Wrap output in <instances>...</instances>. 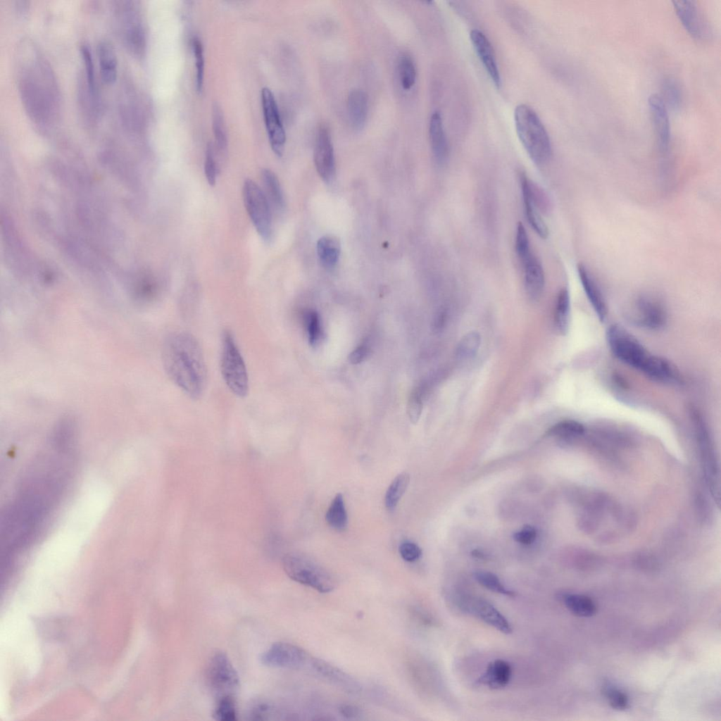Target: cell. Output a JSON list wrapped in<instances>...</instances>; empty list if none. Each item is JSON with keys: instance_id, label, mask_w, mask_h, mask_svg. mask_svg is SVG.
Here are the masks:
<instances>
[{"instance_id": "obj_18", "label": "cell", "mask_w": 721, "mask_h": 721, "mask_svg": "<svg viewBox=\"0 0 721 721\" xmlns=\"http://www.w3.org/2000/svg\"><path fill=\"white\" fill-rule=\"evenodd\" d=\"M672 3L678 18L689 35L697 39L704 38L707 28L696 2L675 1Z\"/></svg>"}, {"instance_id": "obj_46", "label": "cell", "mask_w": 721, "mask_h": 721, "mask_svg": "<svg viewBox=\"0 0 721 721\" xmlns=\"http://www.w3.org/2000/svg\"><path fill=\"white\" fill-rule=\"evenodd\" d=\"M663 92L667 104L672 108H679L682 102V95L679 87L673 79L665 80L663 84Z\"/></svg>"}, {"instance_id": "obj_41", "label": "cell", "mask_w": 721, "mask_h": 721, "mask_svg": "<svg viewBox=\"0 0 721 721\" xmlns=\"http://www.w3.org/2000/svg\"><path fill=\"white\" fill-rule=\"evenodd\" d=\"M522 199L525 213L529 224L541 238H547L548 230L541 216V213L527 199L524 198Z\"/></svg>"}, {"instance_id": "obj_34", "label": "cell", "mask_w": 721, "mask_h": 721, "mask_svg": "<svg viewBox=\"0 0 721 721\" xmlns=\"http://www.w3.org/2000/svg\"><path fill=\"white\" fill-rule=\"evenodd\" d=\"M481 337L476 331H471L465 334L459 341L456 355L459 360H468L473 358L480 346Z\"/></svg>"}, {"instance_id": "obj_21", "label": "cell", "mask_w": 721, "mask_h": 721, "mask_svg": "<svg viewBox=\"0 0 721 721\" xmlns=\"http://www.w3.org/2000/svg\"><path fill=\"white\" fill-rule=\"evenodd\" d=\"M524 271V285L527 294L533 301L538 300L544 291V272L537 257L531 256L521 264Z\"/></svg>"}, {"instance_id": "obj_24", "label": "cell", "mask_w": 721, "mask_h": 721, "mask_svg": "<svg viewBox=\"0 0 721 721\" xmlns=\"http://www.w3.org/2000/svg\"><path fill=\"white\" fill-rule=\"evenodd\" d=\"M577 272L583 289L601 322H603L607 314V308L603 297L586 267L577 265Z\"/></svg>"}, {"instance_id": "obj_28", "label": "cell", "mask_w": 721, "mask_h": 721, "mask_svg": "<svg viewBox=\"0 0 721 721\" xmlns=\"http://www.w3.org/2000/svg\"><path fill=\"white\" fill-rule=\"evenodd\" d=\"M318 258L323 267L332 269L337 265L341 251V246L337 238L333 236H324L319 239L316 245Z\"/></svg>"}, {"instance_id": "obj_13", "label": "cell", "mask_w": 721, "mask_h": 721, "mask_svg": "<svg viewBox=\"0 0 721 721\" xmlns=\"http://www.w3.org/2000/svg\"><path fill=\"white\" fill-rule=\"evenodd\" d=\"M313 158L320 177L325 182H331L335 176V158L330 130L325 124L318 129Z\"/></svg>"}, {"instance_id": "obj_20", "label": "cell", "mask_w": 721, "mask_h": 721, "mask_svg": "<svg viewBox=\"0 0 721 721\" xmlns=\"http://www.w3.org/2000/svg\"><path fill=\"white\" fill-rule=\"evenodd\" d=\"M649 379L670 384L681 382V377L678 370L665 359L650 355L641 370Z\"/></svg>"}, {"instance_id": "obj_16", "label": "cell", "mask_w": 721, "mask_h": 721, "mask_svg": "<svg viewBox=\"0 0 721 721\" xmlns=\"http://www.w3.org/2000/svg\"><path fill=\"white\" fill-rule=\"evenodd\" d=\"M308 665L316 675L349 693L358 694L361 691V686L355 678L323 659L310 657Z\"/></svg>"}, {"instance_id": "obj_11", "label": "cell", "mask_w": 721, "mask_h": 721, "mask_svg": "<svg viewBox=\"0 0 721 721\" xmlns=\"http://www.w3.org/2000/svg\"><path fill=\"white\" fill-rule=\"evenodd\" d=\"M690 413L701 451L703 471L707 482L715 495L719 494L718 470L708 430L701 413L695 408H691Z\"/></svg>"}, {"instance_id": "obj_48", "label": "cell", "mask_w": 721, "mask_h": 721, "mask_svg": "<svg viewBox=\"0 0 721 721\" xmlns=\"http://www.w3.org/2000/svg\"><path fill=\"white\" fill-rule=\"evenodd\" d=\"M204 172L208 184L214 186L216 182L217 166L215 159L214 146L211 142L208 143L206 147Z\"/></svg>"}, {"instance_id": "obj_42", "label": "cell", "mask_w": 721, "mask_h": 721, "mask_svg": "<svg viewBox=\"0 0 721 721\" xmlns=\"http://www.w3.org/2000/svg\"><path fill=\"white\" fill-rule=\"evenodd\" d=\"M515 245L518 258L522 264L531 256L532 253L530 250L527 233L522 222H519L517 226Z\"/></svg>"}, {"instance_id": "obj_6", "label": "cell", "mask_w": 721, "mask_h": 721, "mask_svg": "<svg viewBox=\"0 0 721 721\" xmlns=\"http://www.w3.org/2000/svg\"><path fill=\"white\" fill-rule=\"evenodd\" d=\"M220 371L223 380L238 397H244L249 392V376L245 362L235 339L230 331H225L222 338Z\"/></svg>"}, {"instance_id": "obj_19", "label": "cell", "mask_w": 721, "mask_h": 721, "mask_svg": "<svg viewBox=\"0 0 721 721\" xmlns=\"http://www.w3.org/2000/svg\"><path fill=\"white\" fill-rule=\"evenodd\" d=\"M472 44L495 86H501V77L493 47L485 35L478 30L470 33Z\"/></svg>"}, {"instance_id": "obj_23", "label": "cell", "mask_w": 721, "mask_h": 721, "mask_svg": "<svg viewBox=\"0 0 721 721\" xmlns=\"http://www.w3.org/2000/svg\"><path fill=\"white\" fill-rule=\"evenodd\" d=\"M511 676L510 665L504 660L496 659L489 663L477 682L490 689H499L506 687L509 684Z\"/></svg>"}, {"instance_id": "obj_29", "label": "cell", "mask_w": 721, "mask_h": 721, "mask_svg": "<svg viewBox=\"0 0 721 721\" xmlns=\"http://www.w3.org/2000/svg\"><path fill=\"white\" fill-rule=\"evenodd\" d=\"M561 599L565 607L574 615L579 617H590L595 614L596 607L593 601L588 596L565 594Z\"/></svg>"}, {"instance_id": "obj_4", "label": "cell", "mask_w": 721, "mask_h": 721, "mask_svg": "<svg viewBox=\"0 0 721 721\" xmlns=\"http://www.w3.org/2000/svg\"><path fill=\"white\" fill-rule=\"evenodd\" d=\"M514 119L519 139L531 160L537 165L546 164L552 155L551 143L537 113L528 105L520 104Z\"/></svg>"}, {"instance_id": "obj_38", "label": "cell", "mask_w": 721, "mask_h": 721, "mask_svg": "<svg viewBox=\"0 0 721 721\" xmlns=\"http://www.w3.org/2000/svg\"><path fill=\"white\" fill-rule=\"evenodd\" d=\"M398 70L401 87L408 90L414 85L416 80V68L412 57L402 54L398 61Z\"/></svg>"}, {"instance_id": "obj_53", "label": "cell", "mask_w": 721, "mask_h": 721, "mask_svg": "<svg viewBox=\"0 0 721 721\" xmlns=\"http://www.w3.org/2000/svg\"><path fill=\"white\" fill-rule=\"evenodd\" d=\"M15 10L20 17L25 16L30 10V3L26 0H17L15 1Z\"/></svg>"}, {"instance_id": "obj_33", "label": "cell", "mask_w": 721, "mask_h": 721, "mask_svg": "<svg viewBox=\"0 0 721 721\" xmlns=\"http://www.w3.org/2000/svg\"><path fill=\"white\" fill-rule=\"evenodd\" d=\"M264 187L271 203L277 209L284 206V199L282 187L275 174L270 169L265 168L261 172Z\"/></svg>"}, {"instance_id": "obj_50", "label": "cell", "mask_w": 721, "mask_h": 721, "mask_svg": "<svg viewBox=\"0 0 721 721\" xmlns=\"http://www.w3.org/2000/svg\"><path fill=\"white\" fill-rule=\"evenodd\" d=\"M536 537V529L529 525L523 526L521 529L517 531L513 534V539L515 541L525 545L533 543Z\"/></svg>"}, {"instance_id": "obj_1", "label": "cell", "mask_w": 721, "mask_h": 721, "mask_svg": "<svg viewBox=\"0 0 721 721\" xmlns=\"http://www.w3.org/2000/svg\"><path fill=\"white\" fill-rule=\"evenodd\" d=\"M14 74L22 106L42 133L52 131L61 114V94L49 62L37 44L22 38L14 52Z\"/></svg>"}, {"instance_id": "obj_45", "label": "cell", "mask_w": 721, "mask_h": 721, "mask_svg": "<svg viewBox=\"0 0 721 721\" xmlns=\"http://www.w3.org/2000/svg\"><path fill=\"white\" fill-rule=\"evenodd\" d=\"M603 691L610 705L613 708L623 710L628 708V698L626 694L620 690L612 686L607 685L603 687Z\"/></svg>"}, {"instance_id": "obj_51", "label": "cell", "mask_w": 721, "mask_h": 721, "mask_svg": "<svg viewBox=\"0 0 721 721\" xmlns=\"http://www.w3.org/2000/svg\"><path fill=\"white\" fill-rule=\"evenodd\" d=\"M338 711L341 716L347 719H356L361 714L360 709L357 706L351 703L339 705Z\"/></svg>"}, {"instance_id": "obj_40", "label": "cell", "mask_w": 721, "mask_h": 721, "mask_svg": "<svg viewBox=\"0 0 721 721\" xmlns=\"http://www.w3.org/2000/svg\"><path fill=\"white\" fill-rule=\"evenodd\" d=\"M584 432V427L581 423L572 420H565L550 427L546 432V434L553 437L571 438L579 437Z\"/></svg>"}, {"instance_id": "obj_22", "label": "cell", "mask_w": 721, "mask_h": 721, "mask_svg": "<svg viewBox=\"0 0 721 721\" xmlns=\"http://www.w3.org/2000/svg\"><path fill=\"white\" fill-rule=\"evenodd\" d=\"M429 137L433 156L438 164H444L448 158L449 147L441 116L434 112L430 120Z\"/></svg>"}, {"instance_id": "obj_44", "label": "cell", "mask_w": 721, "mask_h": 721, "mask_svg": "<svg viewBox=\"0 0 721 721\" xmlns=\"http://www.w3.org/2000/svg\"><path fill=\"white\" fill-rule=\"evenodd\" d=\"M192 49L195 57L196 65V87L198 92L203 89L204 77V58L203 46L201 40L194 37L192 41Z\"/></svg>"}, {"instance_id": "obj_36", "label": "cell", "mask_w": 721, "mask_h": 721, "mask_svg": "<svg viewBox=\"0 0 721 721\" xmlns=\"http://www.w3.org/2000/svg\"><path fill=\"white\" fill-rule=\"evenodd\" d=\"M212 123L216 146L223 152L227 146L226 127L222 108L217 102L213 105Z\"/></svg>"}, {"instance_id": "obj_27", "label": "cell", "mask_w": 721, "mask_h": 721, "mask_svg": "<svg viewBox=\"0 0 721 721\" xmlns=\"http://www.w3.org/2000/svg\"><path fill=\"white\" fill-rule=\"evenodd\" d=\"M522 198L527 199L541 213H546L550 210V200L539 185L532 181L525 173L520 175Z\"/></svg>"}, {"instance_id": "obj_37", "label": "cell", "mask_w": 721, "mask_h": 721, "mask_svg": "<svg viewBox=\"0 0 721 721\" xmlns=\"http://www.w3.org/2000/svg\"><path fill=\"white\" fill-rule=\"evenodd\" d=\"M80 54L84 68L82 73L87 86L93 94L99 95L93 56L88 44L83 42L80 44Z\"/></svg>"}, {"instance_id": "obj_31", "label": "cell", "mask_w": 721, "mask_h": 721, "mask_svg": "<svg viewBox=\"0 0 721 721\" xmlns=\"http://www.w3.org/2000/svg\"><path fill=\"white\" fill-rule=\"evenodd\" d=\"M570 294L566 288L562 289L557 296L554 322L557 330L560 334L568 332L570 321Z\"/></svg>"}, {"instance_id": "obj_7", "label": "cell", "mask_w": 721, "mask_h": 721, "mask_svg": "<svg viewBox=\"0 0 721 721\" xmlns=\"http://www.w3.org/2000/svg\"><path fill=\"white\" fill-rule=\"evenodd\" d=\"M606 340L613 354L618 360L639 370L650 356L634 336L618 325L608 327Z\"/></svg>"}, {"instance_id": "obj_17", "label": "cell", "mask_w": 721, "mask_h": 721, "mask_svg": "<svg viewBox=\"0 0 721 721\" xmlns=\"http://www.w3.org/2000/svg\"><path fill=\"white\" fill-rule=\"evenodd\" d=\"M648 106L658 147L661 152H666L670 144V127L665 104L660 96L652 94L648 98Z\"/></svg>"}, {"instance_id": "obj_43", "label": "cell", "mask_w": 721, "mask_h": 721, "mask_svg": "<svg viewBox=\"0 0 721 721\" xmlns=\"http://www.w3.org/2000/svg\"><path fill=\"white\" fill-rule=\"evenodd\" d=\"M304 322L311 345L315 346L322 337L320 319L316 312L310 311L304 314Z\"/></svg>"}, {"instance_id": "obj_2", "label": "cell", "mask_w": 721, "mask_h": 721, "mask_svg": "<svg viewBox=\"0 0 721 721\" xmlns=\"http://www.w3.org/2000/svg\"><path fill=\"white\" fill-rule=\"evenodd\" d=\"M162 360L170 380L187 396L199 399L207 378L202 350L192 334L179 332L169 335L163 346Z\"/></svg>"}, {"instance_id": "obj_3", "label": "cell", "mask_w": 721, "mask_h": 721, "mask_svg": "<svg viewBox=\"0 0 721 721\" xmlns=\"http://www.w3.org/2000/svg\"><path fill=\"white\" fill-rule=\"evenodd\" d=\"M111 13L116 33L125 48L132 56L143 57L146 51V33L139 2L114 1Z\"/></svg>"}, {"instance_id": "obj_15", "label": "cell", "mask_w": 721, "mask_h": 721, "mask_svg": "<svg viewBox=\"0 0 721 721\" xmlns=\"http://www.w3.org/2000/svg\"><path fill=\"white\" fill-rule=\"evenodd\" d=\"M460 606L498 631L509 634L513 628L507 618L491 603L479 598H468L461 601Z\"/></svg>"}, {"instance_id": "obj_8", "label": "cell", "mask_w": 721, "mask_h": 721, "mask_svg": "<svg viewBox=\"0 0 721 721\" xmlns=\"http://www.w3.org/2000/svg\"><path fill=\"white\" fill-rule=\"evenodd\" d=\"M243 199L257 232L261 238L268 241L272 234V218L265 194L255 182L247 179L243 186Z\"/></svg>"}, {"instance_id": "obj_47", "label": "cell", "mask_w": 721, "mask_h": 721, "mask_svg": "<svg viewBox=\"0 0 721 721\" xmlns=\"http://www.w3.org/2000/svg\"><path fill=\"white\" fill-rule=\"evenodd\" d=\"M422 410V392L420 389L414 391L408 400L407 413L410 421L415 424L419 420Z\"/></svg>"}, {"instance_id": "obj_32", "label": "cell", "mask_w": 721, "mask_h": 721, "mask_svg": "<svg viewBox=\"0 0 721 721\" xmlns=\"http://www.w3.org/2000/svg\"><path fill=\"white\" fill-rule=\"evenodd\" d=\"M409 482L410 476L406 472L399 474L391 481L384 496V504L387 509L395 508L407 489Z\"/></svg>"}, {"instance_id": "obj_30", "label": "cell", "mask_w": 721, "mask_h": 721, "mask_svg": "<svg viewBox=\"0 0 721 721\" xmlns=\"http://www.w3.org/2000/svg\"><path fill=\"white\" fill-rule=\"evenodd\" d=\"M327 524L337 530H344L347 527L348 517L341 494H337L332 501L325 514Z\"/></svg>"}, {"instance_id": "obj_12", "label": "cell", "mask_w": 721, "mask_h": 721, "mask_svg": "<svg viewBox=\"0 0 721 721\" xmlns=\"http://www.w3.org/2000/svg\"><path fill=\"white\" fill-rule=\"evenodd\" d=\"M261 104L271 148L275 154L281 156L286 142V134L275 98L268 87L261 89Z\"/></svg>"}, {"instance_id": "obj_9", "label": "cell", "mask_w": 721, "mask_h": 721, "mask_svg": "<svg viewBox=\"0 0 721 721\" xmlns=\"http://www.w3.org/2000/svg\"><path fill=\"white\" fill-rule=\"evenodd\" d=\"M206 679L211 691L218 698L233 695L239 685L238 674L227 656L216 652L208 662Z\"/></svg>"}, {"instance_id": "obj_26", "label": "cell", "mask_w": 721, "mask_h": 721, "mask_svg": "<svg viewBox=\"0 0 721 721\" xmlns=\"http://www.w3.org/2000/svg\"><path fill=\"white\" fill-rule=\"evenodd\" d=\"M349 118L352 127L361 130L365 124L368 115V96L360 89H352L347 99Z\"/></svg>"}, {"instance_id": "obj_52", "label": "cell", "mask_w": 721, "mask_h": 721, "mask_svg": "<svg viewBox=\"0 0 721 721\" xmlns=\"http://www.w3.org/2000/svg\"><path fill=\"white\" fill-rule=\"evenodd\" d=\"M369 349L365 344L357 346L349 355V361L353 364H358L367 356Z\"/></svg>"}, {"instance_id": "obj_49", "label": "cell", "mask_w": 721, "mask_h": 721, "mask_svg": "<svg viewBox=\"0 0 721 721\" xmlns=\"http://www.w3.org/2000/svg\"><path fill=\"white\" fill-rule=\"evenodd\" d=\"M399 553L405 561L411 563L420 558L422 550L415 543L405 541L399 546Z\"/></svg>"}, {"instance_id": "obj_25", "label": "cell", "mask_w": 721, "mask_h": 721, "mask_svg": "<svg viewBox=\"0 0 721 721\" xmlns=\"http://www.w3.org/2000/svg\"><path fill=\"white\" fill-rule=\"evenodd\" d=\"M97 51L101 79L106 84H112L116 80L118 75L115 50L109 41L102 39L98 44Z\"/></svg>"}, {"instance_id": "obj_39", "label": "cell", "mask_w": 721, "mask_h": 721, "mask_svg": "<svg viewBox=\"0 0 721 721\" xmlns=\"http://www.w3.org/2000/svg\"><path fill=\"white\" fill-rule=\"evenodd\" d=\"M213 716L219 721L237 720V706L233 695H226L218 698Z\"/></svg>"}, {"instance_id": "obj_14", "label": "cell", "mask_w": 721, "mask_h": 721, "mask_svg": "<svg viewBox=\"0 0 721 721\" xmlns=\"http://www.w3.org/2000/svg\"><path fill=\"white\" fill-rule=\"evenodd\" d=\"M628 317L637 326L647 330H658L666 322L667 315L663 306L656 300L647 296H640Z\"/></svg>"}, {"instance_id": "obj_35", "label": "cell", "mask_w": 721, "mask_h": 721, "mask_svg": "<svg viewBox=\"0 0 721 721\" xmlns=\"http://www.w3.org/2000/svg\"><path fill=\"white\" fill-rule=\"evenodd\" d=\"M474 577L480 585L492 592L509 597L516 596L514 591L506 588L499 578L491 572L477 570L475 572Z\"/></svg>"}, {"instance_id": "obj_10", "label": "cell", "mask_w": 721, "mask_h": 721, "mask_svg": "<svg viewBox=\"0 0 721 721\" xmlns=\"http://www.w3.org/2000/svg\"><path fill=\"white\" fill-rule=\"evenodd\" d=\"M310 656L301 647L287 642H276L264 651L261 663L268 667L301 669L308 665Z\"/></svg>"}, {"instance_id": "obj_5", "label": "cell", "mask_w": 721, "mask_h": 721, "mask_svg": "<svg viewBox=\"0 0 721 721\" xmlns=\"http://www.w3.org/2000/svg\"><path fill=\"white\" fill-rule=\"evenodd\" d=\"M282 566L290 579L320 593L330 592L336 587L332 575L325 568L304 554L292 552L284 555L282 558Z\"/></svg>"}]
</instances>
